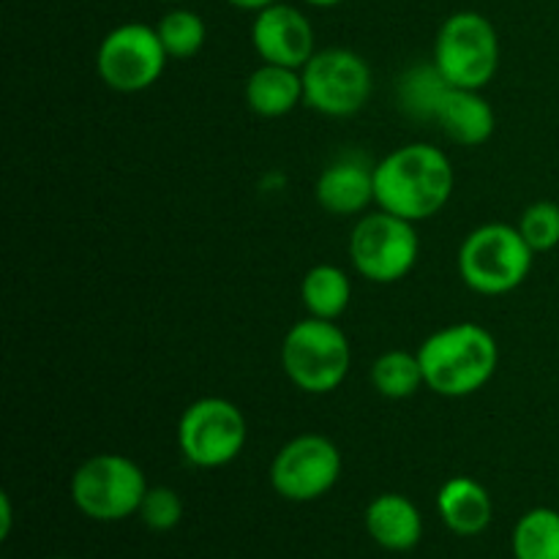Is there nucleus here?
Wrapping results in <instances>:
<instances>
[{"label": "nucleus", "instance_id": "nucleus-26", "mask_svg": "<svg viewBox=\"0 0 559 559\" xmlns=\"http://www.w3.org/2000/svg\"><path fill=\"white\" fill-rule=\"evenodd\" d=\"M229 5H235V9L240 11H251V14H257V11L267 9V5L278 3V0H227Z\"/></svg>", "mask_w": 559, "mask_h": 559}, {"label": "nucleus", "instance_id": "nucleus-15", "mask_svg": "<svg viewBox=\"0 0 559 559\" xmlns=\"http://www.w3.org/2000/svg\"><path fill=\"white\" fill-rule=\"evenodd\" d=\"M364 522L371 540L388 551H409L424 538V516L418 506L409 497L393 491L369 502Z\"/></svg>", "mask_w": 559, "mask_h": 559}, {"label": "nucleus", "instance_id": "nucleus-24", "mask_svg": "<svg viewBox=\"0 0 559 559\" xmlns=\"http://www.w3.org/2000/svg\"><path fill=\"white\" fill-rule=\"evenodd\" d=\"M136 516L142 519L147 530L153 533H169L180 524L183 519V500L175 489L169 486H151L142 497V506Z\"/></svg>", "mask_w": 559, "mask_h": 559}, {"label": "nucleus", "instance_id": "nucleus-20", "mask_svg": "<svg viewBox=\"0 0 559 559\" xmlns=\"http://www.w3.org/2000/svg\"><path fill=\"white\" fill-rule=\"evenodd\" d=\"M513 557L516 559H559V511L533 508L513 527Z\"/></svg>", "mask_w": 559, "mask_h": 559}, {"label": "nucleus", "instance_id": "nucleus-12", "mask_svg": "<svg viewBox=\"0 0 559 559\" xmlns=\"http://www.w3.org/2000/svg\"><path fill=\"white\" fill-rule=\"evenodd\" d=\"M251 47L260 55L262 63L304 69L317 52L314 27L309 16L289 3H273L257 11L251 22Z\"/></svg>", "mask_w": 559, "mask_h": 559}, {"label": "nucleus", "instance_id": "nucleus-8", "mask_svg": "<svg viewBox=\"0 0 559 559\" xmlns=\"http://www.w3.org/2000/svg\"><path fill=\"white\" fill-rule=\"evenodd\" d=\"M249 440L243 409L222 396L191 402L178 420V445L186 462L200 469L233 464Z\"/></svg>", "mask_w": 559, "mask_h": 559}, {"label": "nucleus", "instance_id": "nucleus-21", "mask_svg": "<svg viewBox=\"0 0 559 559\" xmlns=\"http://www.w3.org/2000/svg\"><path fill=\"white\" fill-rule=\"evenodd\" d=\"M158 38L167 49L169 60H189L202 52L207 38V25L197 11L169 9L156 25Z\"/></svg>", "mask_w": 559, "mask_h": 559}, {"label": "nucleus", "instance_id": "nucleus-29", "mask_svg": "<svg viewBox=\"0 0 559 559\" xmlns=\"http://www.w3.org/2000/svg\"><path fill=\"white\" fill-rule=\"evenodd\" d=\"M49 559H66V557H49Z\"/></svg>", "mask_w": 559, "mask_h": 559}, {"label": "nucleus", "instance_id": "nucleus-11", "mask_svg": "<svg viewBox=\"0 0 559 559\" xmlns=\"http://www.w3.org/2000/svg\"><path fill=\"white\" fill-rule=\"evenodd\" d=\"M342 478V451L325 435H298L276 451L271 486L289 502H314Z\"/></svg>", "mask_w": 559, "mask_h": 559}, {"label": "nucleus", "instance_id": "nucleus-27", "mask_svg": "<svg viewBox=\"0 0 559 559\" xmlns=\"http://www.w3.org/2000/svg\"><path fill=\"white\" fill-rule=\"evenodd\" d=\"M306 5H314V9H333V5L344 3V0H300Z\"/></svg>", "mask_w": 559, "mask_h": 559}, {"label": "nucleus", "instance_id": "nucleus-13", "mask_svg": "<svg viewBox=\"0 0 559 559\" xmlns=\"http://www.w3.org/2000/svg\"><path fill=\"white\" fill-rule=\"evenodd\" d=\"M314 197L331 216H364L374 202V164L360 156L336 158L317 178Z\"/></svg>", "mask_w": 559, "mask_h": 559}, {"label": "nucleus", "instance_id": "nucleus-16", "mask_svg": "<svg viewBox=\"0 0 559 559\" xmlns=\"http://www.w3.org/2000/svg\"><path fill=\"white\" fill-rule=\"evenodd\" d=\"M437 511H440L442 524L462 538L480 535L495 516V506H491L486 486H480L475 478H467V475H456L440 486Z\"/></svg>", "mask_w": 559, "mask_h": 559}, {"label": "nucleus", "instance_id": "nucleus-1", "mask_svg": "<svg viewBox=\"0 0 559 559\" xmlns=\"http://www.w3.org/2000/svg\"><path fill=\"white\" fill-rule=\"evenodd\" d=\"M453 189L451 158L431 142H409L374 164V205L413 224L435 218Z\"/></svg>", "mask_w": 559, "mask_h": 559}, {"label": "nucleus", "instance_id": "nucleus-19", "mask_svg": "<svg viewBox=\"0 0 559 559\" xmlns=\"http://www.w3.org/2000/svg\"><path fill=\"white\" fill-rule=\"evenodd\" d=\"M371 385L380 396L391 399V402L415 396L420 388H426L418 353H407V349L382 353L371 366Z\"/></svg>", "mask_w": 559, "mask_h": 559}, {"label": "nucleus", "instance_id": "nucleus-2", "mask_svg": "<svg viewBox=\"0 0 559 559\" xmlns=\"http://www.w3.org/2000/svg\"><path fill=\"white\" fill-rule=\"evenodd\" d=\"M424 382L445 399H467L484 391L500 366V344L478 322L440 328L418 347Z\"/></svg>", "mask_w": 559, "mask_h": 559}, {"label": "nucleus", "instance_id": "nucleus-5", "mask_svg": "<svg viewBox=\"0 0 559 559\" xmlns=\"http://www.w3.org/2000/svg\"><path fill=\"white\" fill-rule=\"evenodd\" d=\"M437 71L451 87L484 91L500 69V36L480 11H456L435 38Z\"/></svg>", "mask_w": 559, "mask_h": 559}, {"label": "nucleus", "instance_id": "nucleus-4", "mask_svg": "<svg viewBox=\"0 0 559 559\" xmlns=\"http://www.w3.org/2000/svg\"><path fill=\"white\" fill-rule=\"evenodd\" d=\"M535 251L511 224H480L459 246V273L473 293L508 295L522 287L533 271Z\"/></svg>", "mask_w": 559, "mask_h": 559}, {"label": "nucleus", "instance_id": "nucleus-3", "mask_svg": "<svg viewBox=\"0 0 559 559\" xmlns=\"http://www.w3.org/2000/svg\"><path fill=\"white\" fill-rule=\"evenodd\" d=\"M353 366V347L333 320L295 322L282 342V369L298 391L309 396H325L342 388Z\"/></svg>", "mask_w": 559, "mask_h": 559}, {"label": "nucleus", "instance_id": "nucleus-14", "mask_svg": "<svg viewBox=\"0 0 559 559\" xmlns=\"http://www.w3.org/2000/svg\"><path fill=\"white\" fill-rule=\"evenodd\" d=\"M437 126L451 142L462 147H480L497 129V115L489 98L469 87H445L435 109Z\"/></svg>", "mask_w": 559, "mask_h": 559}, {"label": "nucleus", "instance_id": "nucleus-6", "mask_svg": "<svg viewBox=\"0 0 559 559\" xmlns=\"http://www.w3.org/2000/svg\"><path fill=\"white\" fill-rule=\"evenodd\" d=\"M151 489L140 464L123 453H96L71 475V500L93 522H123L140 513Z\"/></svg>", "mask_w": 559, "mask_h": 559}, {"label": "nucleus", "instance_id": "nucleus-18", "mask_svg": "<svg viewBox=\"0 0 559 559\" xmlns=\"http://www.w3.org/2000/svg\"><path fill=\"white\" fill-rule=\"evenodd\" d=\"M300 300H304L309 317L336 322L353 300V282L344 267L322 262L306 271L300 282Z\"/></svg>", "mask_w": 559, "mask_h": 559}, {"label": "nucleus", "instance_id": "nucleus-17", "mask_svg": "<svg viewBox=\"0 0 559 559\" xmlns=\"http://www.w3.org/2000/svg\"><path fill=\"white\" fill-rule=\"evenodd\" d=\"M246 104L260 118H284L304 104V76L300 69L276 63H260L243 87Z\"/></svg>", "mask_w": 559, "mask_h": 559}, {"label": "nucleus", "instance_id": "nucleus-23", "mask_svg": "<svg viewBox=\"0 0 559 559\" xmlns=\"http://www.w3.org/2000/svg\"><path fill=\"white\" fill-rule=\"evenodd\" d=\"M519 233L535 254H544L559 246V205L551 200L533 202L519 216Z\"/></svg>", "mask_w": 559, "mask_h": 559}, {"label": "nucleus", "instance_id": "nucleus-28", "mask_svg": "<svg viewBox=\"0 0 559 559\" xmlns=\"http://www.w3.org/2000/svg\"><path fill=\"white\" fill-rule=\"evenodd\" d=\"M167 3H183V0H167Z\"/></svg>", "mask_w": 559, "mask_h": 559}, {"label": "nucleus", "instance_id": "nucleus-9", "mask_svg": "<svg viewBox=\"0 0 559 559\" xmlns=\"http://www.w3.org/2000/svg\"><path fill=\"white\" fill-rule=\"evenodd\" d=\"M304 104L325 118H349L369 104L374 80L358 52L347 47L317 49L300 69Z\"/></svg>", "mask_w": 559, "mask_h": 559}, {"label": "nucleus", "instance_id": "nucleus-25", "mask_svg": "<svg viewBox=\"0 0 559 559\" xmlns=\"http://www.w3.org/2000/svg\"><path fill=\"white\" fill-rule=\"evenodd\" d=\"M0 516H3V524H0V538H9L11 535V522H14V513H11V497L0 495Z\"/></svg>", "mask_w": 559, "mask_h": 559}, {"label": "nucleus", "instance_id": "nucleus-7", "mask_svg": "<svg viewBox=\"0 0 559 559\" xmlns=\"http://www.w3.org/2000/svg\"><path fill=\"white\" fill-rule=\"evenodd\" d=\"M349 262L371 284H396L415 267L420 254L418 229L388 211L364 213L349 233Z\"/></svg>", "mask_w": 559, "mask_h": 559}, {"label": "nucleus", "instance_id": "nucleus-22", "mask_svg": "<svg viewBox=\"0 0 559 559\" xmlns=\"http://www.w3.org/2000/svg\"><path fill=\"white\" fill-rule=\"evenodd\" d=\"M448 82L442 80V74L437 71V66H418V69L407 71L399 87V96H402V107L409 115H418V118H435V109L440 96L445 93Z\"/></svg>", "mask_w": 559, "mask_h": 559}, {"label": "nucleus", "instance_id": "nucleus-10", "mask_svg": "<svg viewBox=\"0 0 559 559\" xmlns=\"http://www.w3.org/2000/svg\"><path fill=\"white\" fill-rule=\"evenodd\" d=\"M167 49L158 31L145 22H123L102 38L96 49L98 80L115 93H142L162 80Z\"/></svg>", "mask_w": 559, "mask_h": 559}]
</instances>
